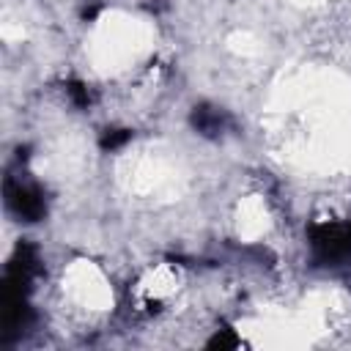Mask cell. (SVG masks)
I'll use <instances>...</instances> for the list:
<instances>
[{
  "instance_id": "1",
  "label": "cell",
  "mask_w": 351,
  "mask_h": 351,
  "mask_svg": "<svg viewBox=\"0 0 351 351\" xmlns=\"http://www.w3.org/2000/svg\"><path fill=\"white\" fill-rule=\"evenodd\" d=\"M151 44L154 30L145 19L126 11H107L88 38V58L99 74H118L137 63Z\"/></svg>"
},
{
  "instance_id": "2",
  "label": "cell",
  "mask_w": 351,
  "mask_h": 351,
  "mask_svg": "<svg viewBox=\"0 0 351 351\" xmlns=\"http://www.w3.org/2000/svg\"><path fill=\"white\" fill-rule=\"evenodd\" d=\"M118 181L143 197H176L184 192V173L176 159L154 148L123 156L118 165Z\"/></svg>"
},
{
  "instance_id": "3",
  "label": "cell",
  "mask_w": 351,
  "mask_h": 351,
  "mask_svg": "<svg viewBox=\"0 0 351 351\" xmlns=\"http://www.w3.org/2000/svg\"><path fill=\"white\" fill-rule=\"evenodd\" d=\"M63 291L71 302L88 307V310H107L112 307V288L101 269L88 261H77L63 274Z\"/></svg>"
},
{
  "instance_id": "4",
  "label": "cell",
  "mask_w": 351,
  "mask_h": 351,
  "mask_svg": "<svg viewBox=\"0 0 351 351\" xmlns=\"http://www.w3.org/2000/svg\"><path fill=\"white\" fill-rule=\"evenodd\" d=\"M269 228H271V219H269V208H266L263 197H258V195L244 197L239 203V208H236L239 239L241 241H258Z\"/></svg>"
},
{
  "instance_id": "5",
  "label": "cell",
  "mask_w": 351,
  "mask_h": 351,
  "mask_svg": "<svg viewBox=\"0 0 351 351\" xmlns=\"http://www.w3.org/2000/svg\"><path fill=\"white\" fill-rule=\"evenodd\" d=\"M178 282H181V277L173 266H156L140 280V293L151 302L154 299H167L178 291Z\"/></svg>"
},
{
  "instance_id": "6",
  "label": "cell",
  "mask_w": 351,
  "mask_h": 351,
  "mask_svg": "<svg viewBox=\"0 0 351 351\" xmlns=\"http://www.w3.org/2000/svg\"><path fill=\"white\" fill-rule=\"evenodd\" d=\"M228 49L241 55V58H252V55L261 52V41L250 30H236V33L228 36Z\"/></svg>"
},
{
  "instance_id": "7",
  "label": "cell",
  "mask_w": 351,
  "mask_h": 351,
  "mask_svg": "<svg viewBox=\"0 0 351 351\" xmlns=\"http://www.w3.org/2000/svg\"><path fill=\"white\" fill-rule=\"evenodd\" d=\"M3 36H5L8 41H14V38H22L25 30H22V27H11V25H5V27H3Z\"/></svg>"
},
{
  "instance_id": "8",
  "label": "cell",
  "mask_w": 351,
  "mask_h": 351,
  "mask_svg": "<svg viewBox=\"0 0 351 351\" xmlns=\"http://www.w3.org/2000/svg\"><path fill=\"white\" fill-rule=\"evenodd\" d=\"M293 3H318V0H293Z\"/></svg>"
}]
</instances>
